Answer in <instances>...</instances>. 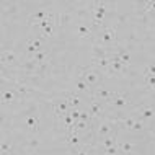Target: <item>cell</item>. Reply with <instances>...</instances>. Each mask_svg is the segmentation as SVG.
<instances>
[{
	"mask_svg": "<svg viewBox=\"0 0 155 155\" xmlns=\"http://www.w3.org/2000/svg\"><path fill=\"white\" fill-rule=\"evenodd\" d=\"M145 12H155V0L145 3Z\"/></svg>",
	"mask_w": 155,
	"mask_h": 155,
	"instance_id": "cell-32",
	"label": "cell"
},
{
	"mask_svg": "<svg viewBox=\"0 0 155 155\" xmlns=\"http://www.w3.org/2000/svg\"><path fill=\"white\" fill-rule=\"evenodd\" d=\"M152 116H155V108H142L140 110V121L144 123V121H147V119H150Z\"/></svg>",
	"mask_w": 155,
	"mask_h": 155,
	"instance_id": "cell-21",
	"label": "cell"
},
{
	"mask_svg": "<svg viewBox=\"0 0 155 155\" xmlns=\"http://www.w3.org/2000/svg\"><path fill=\"white\" fill-rule=\"evenodd\" d=\"M101 111H103L101 104H100V103L93 98V101L90 103V116H91V118H96V116L101 114Z\"/></svg>",
	"mask_w": 155,
	"mask_h": 155,
	"instance_id": "cell-15",
	"label": "cell"
},
{
	"mask_svg": "<svg viewBox=\"0 0 155 155\" xmlns=\"http://www.w3.org/2000/svg\"><path fill=\"white\" fill-rule=\"evenodd\" d=\"M51 15L48 10H39V12H35V13L30 15V18H28V25L30 26H35V25H39L43 20H46L48 16Z\"/></svg>",
	"mask_w": 155,
	"mask_h": 155,
	"instance_id": "cell-8",
	"label": "cell"
},
{
	"mask_svg": "<svg viewBox=\"0 0 155 155\" xmlns=\"http://www.w3.org/2000/svg\"><path fill=\"white\" fill-rule=\"evenodd\" d=\"M43 51V41L41 39H28L26 43V52L30 56H35L36 52Z\"/></svg>",
	"mask_w": 155,
	"mask_h": 155,
	"instance_id": "cell-10",
	"label": "cell"
},
{
	"mask_svg": "<svg viewBox=\"0 0 155 155\" xmlns=\"http://www.w3.org/2000/svg\"><path fill=\"white\" fill-rule=\"evenodd\" d=\"M75 90L80 91V93H90V95H91V88H90L88 85H87L85 82L82 80V78H80V80L75 82Z\"/></svg>",
	"mask_w": 155,
	"mask_h": 155,
	"instance_id": "cell-22",
	"label": "cell"
},
{
	"mask_svg": "<svg viewBox=\"0 0 155 155\" xmlns=\"http://www.w3.org/2000/svg\"><path fill=\"white\" fill-rule=\"evenodd\" d=\"M93 64L100 69H110L111 67V56L101 57V59H93Z\"/></svg>",
	"mask_w": 155,
	"mask_h": 155,
	"instance_id": "cell-17",
	"label": "cell"
},
{
	"mask_svg": "<svg viewBox=\"0 0 155 155\" xmlns=\"http://www.w3.org/2000/svg\"><path fill=\"white\" fill-rule=\"evenodd\" d=\"M100 38H101V41H103L104 44L116 43V39H118L114 28H111V26H104L103 30H101V35H100Z\"/></svg>",
	"mask_w": 155,
	"mask_h": 155,
	"instance_id": "cell-5",
	"label": "cell"
},
{
	"mask_svg": "<svg viewBox=\"0 0 155 155\" xmlns=\"http://www.w3.org/2000/svg\"><path fill=\"white\" fill-rule=\"evenodd\" d=\"M110 69L113 70V72H123L124 64L119 61V56H118V54H113V56H111V67H110Z\"/></svg>",
	"mask_w": 155,
	"mask_h": 155,
	"instance_id": "cell-13",
	"label": "cell"
},
{
	"mask_svg": "<svg viewBox=\"0 0 155 155\" xmlns=\"http://www.w3.org/2000/svg\"><path fill=\"white\" fill-rule=\"evenodd\" d=\"M20 96L16 93V90H3L2 91V103L3 104H8L12 101H15V100H18Z\"/></svg>",
	"mask_w": 155,
	"mask_h": 155,
	"instance_id": "cell-12",
	"label": "cell"
},
{
	"mask_svg": "<svg viewBox=\"0 0 155 155\" xmlns=\"http://www.w3.org/2000/svg\"><path fill=\"white\" fill-rule=\"evenodd\" d=\"M77 35L80 36V38H87V36L91 35V30H90L88 26H85V25H80V26L77 28Z\"/></svg>",
	"mask_w": 155,
	"mask_h": 155,
	"instance_id": "cell-24",
	"label": "cell"
},
{
	"mask_svg": "<svg viewBox=\"0 0 155 155\" xmlns=\"http://www.w3.org/2000/svg\"><path fill=\"white\" fill-rule=\"evenodd\" d=\"M15 90H16V93H18V96H20V98H23V96H28V95L31 93V90L28 88V87H23V85L16 87Z\"/></svg>",
	"mask_w": 155,
	"mask_h": 155,
	"instance_id": "cell-26",
	"label": "cell"
},
{
	"mask_svg": "<svg viewBox=\"0 0 155 155\" xmlns=\"http://www.w3.org/2000/svg\"><path fill=\"white\" fill-rule=\"evenodd\" d=\"M82 80L85 82L90 88H93L96 83H98V80H100V75H98V72H95L93 69L87 67V69L82 70Z\"/></svg>",
	"mask_w": 155,
	"mask_h": 155,
	"instance_id": "cell-2",
	"label": "cell"
},
{
	"mask_svg": "<svg viewBox=\"0 0 155 155\" xmlns=\"http://www.w3.org/2000/svg\"><path fill=\"white\" fill-rule=\"evenodd\" d=\"M87 126H88V123H85V121H75L74 126H72V129H69L67 132H83L87 129Z\"/></svg>",
	"mask_w": 155,
	"mask_h": 155,
	"instance_id": "cell-20",
	"label": "cell"
},
{
	"mask_svg": "<svg viewBox=\"0 0 155 155\" xmlns=\"http://www.w3.org/2000/svg\"><path fill=\"white\" fill-rule=\"evenodd\" d=\"M48 57H49V54H48V51H39V52H36L35 56H33V61L35 62H38L39 65H44L46 62H48Z\"/></svg>",
	"mask_w": 155,
	"mask_h": 155,
	"instance_id": "cell-16",
	"label": "cell"
},
{
	"mask_svg": "<svg viewBox=\"0 0 155 155\" xmlns=\"http://www.w3.org/2000/svg\"><path fill=\"white\" fill-rule=\"evenodd\" d=\"M69 114H70V118H72L74 121H80L82 111H80V110H70V111H69Z\"/></svg>",
	"mask_w": 155,
	"mask_h": 155,
	"instance_id": "cell-30",
	"label": "cell"
},
{
	"mask_svg": "<svg viewBox=\"0 0 155 155\" xmlns=\"http://www.w3.org/2000/svg\"><path fill=\"white\" fill-rule=\"evenodd\" d=\"M69 111H70V106L67 103V100H57V101H54V113H56L57 119H62L65 114H69Z\"/></svg>",
	"mask_w": 155,
	"mask_h": 155,
	"instance_id": "cell-3",
	"label": "cell"
},
{
	"mask_svg": "<svg viewBox=\"0 0 155 155\" xmlns=\"http://www.w3.org/2000/svg\"><path fill=\"white\" fill-rule=\"evenodd\" d=\"M145 85H147L149 88H155V75L145 74Z\"/></svg>",
	"mask_w": 155,
	"mask_h": 155,
	"instance_id": "cell-29",
	"label": "cell"
},
{
	"mask_svg": "<svg viewBox=\"0 0 155 155\" xmlns=\"http://www.w3.org/2000/svg\"><path fill=\"white\" fill-rule=\"evenodd\" d=\"M8 149H10V147H8V144H5V142H2V155H5V152H7Z\"/></svg>",
	"mask_w": 155,
	"mask_h": 155,
	"instance_id": "cell-36",
	"label": "cell"
},
{
	"mask_svg": "<svg viewBox=\"0 0 155 155\" xmlns=\"http://www.w3.org/2000/svg\"><path fill=\"white\" fill-rule=\"evenodd\" d=\"M67 103H69L70 110H78V104H80V98H78L75 93H70L69 96H67Z\"/></svg>",
	"mask_w": 155,
	"mask_h": 155,
	"instance_id": "cell-19",
	"label": "cell"
},
{
	"mask_svg": "<svg viewBox=\"0 0 155 155\" xmlns=\"http://www.w3.org/2000/svg\"><path fill=\"white\" fill-rule=\"evenodd\" d=\"M106 15V3L104 2H95L93 3V26H98L103 21Z\"/></svg>",
	"mask_w": 155,
	"mask_h": 155,
	"instance_id": "cell-1",
	"label": "cell"
},
{
	"mask_svg": "<svg viewBox=\"0 0 155 155\" xmlns=\"http://www.w3.org/2000/svg\"><path fill=\"white\" fill-rule=\"evenodd\" d=\"M145 74L155 75V65H149V67H147V70H145Z\"/></svg>",
	"mask_w": 155,
	"mask_h": 155,
	"instance_id": "cell-34",
	"label": "cell"
},
{
	"mask_svg": "<svg viewBox=\"0 0 155 155\" xmlns=\"http://www.w3.org/2000/svg\"><path fill=\"white\" fill-rule=\"evenodd\" d=\"M38 26L43 30V33L44 35H48V36H51V35H54V28H56V20H54V16L52 15H49L46 20H43Z\"/></svg>",
	"mask_w": 155,
	"mask_h": 155,
	"instance_id": "cell-4",
	"label": "cell"
},
{
	"mask_svg": "<svg viewBox=\"0 0 155 155\" xmlns=\"http://www.w3.org/2000/svg\"><path fill=\"white\" fill-rule=\"evenodd\" d=\"M80 121H85V123H88V121H90V113L82 111V114H80Z\"/></svg>",
	"mask_w": 155,
	"mask_h": 155,
	"instance_id": "cell-33",
	"label": "cell"
},
{
	"mask_svg": "<svg viewBox=\"0 0 155 155\" xmlns=\"http://www.w3.org/2000/svg\"><path fill=\"white\" fill-rule=\"evenodd\" d=\"M110 103L113 104V106H116V108H126L129 103H131V100H129L123 91H118V93H114V96H113V100Z\"/></svg>",
	"mask_w": 155,
	"mask_h": 155,
	"instance_id": "cell-9",
	"label": "cell"
},
{
	"mask_svg": "<svg viewBox=\"0 0 155 155\" xmlns=\"http://www.w3.org/2000/svg\"><path fill=\"white\" fill-rule=\"evenodd\" d=\"M25 126L30 129L31 134H36L38 131H39V116H36V114H28L26 118H25Z\"/></svg>",
	"mask_w": 155,
	"mask_h": 155,
	"instance_id": "cell-7",
	"label": "cell"
},
{
	"mask_svg": "<svg viewBox=\"0 0 155 155\" xmlns=\"http://www.w3.org/2000/svg\"><path fill=\"white\" fill-rule=\"evenodd\" d=\"M91 96L96 100H103V101H111L113 96H114V91H111L108 88H96L91 91Z\"/></svg>",
	"mask_w": 155,
	"mask_h": 155,
	"instance_id": "cell-6",
	"label": "cell"
},
{
	"mask_svg": "<svg viewBox=\"0 0 155 155\" xmlns=\"http://www.w3.org/2000/svg\"><path fill=\"white\" fill-rule=\"evenodd\" d=\"M75 155H90V152L87 149H80V150H77V153Z\"/></svg>",
	"mask_w": 155,
	"mask_h": 155,
	"instance_id": "cell-35",
	"label": "cell"
},
{
	"mask_svg": "<svg viewBox=\"0 0 155 155\" xmlns=\"http://www.w3.org/2000/svg\"><path fill=\"white\" fill-rule=\"evenodd\" d=\"M116 54L119 56V61L124 64V67H126V65H129V62H131V56H129V52H127V51L121 49V51H119V52H116Z\"/></svg>",
	"mask_w": 155,
	"mask_h": 155,
	"instance_id": "cell-23",
	"label": "cell"
},
{
	"mask_svg": "<svg viewBox=\"0 0 155 155\" xmlns=\"http://www.w3.org/2000/svg\"><path fill=\"white\" fill-rule=\"evenodd\" d=\"M123 153H129V152H132V149H134V145L132 144H129V142H121L119 144V147H118Z\"/></svg>",
	"mask_w": 155,
	"mask_h": 155,
	"instance_id": "cell-27",
	"label": "cell"
},
{
	"mask_svg": "<svg viewBox=\"0 0 155 155\" xmlns=\"http://www.w3.org/2000/svg\"><path fill=\"white\" fill-rule=\"evenodd\" d=\"M65 142L69 145H80V142H82V139L78 137V134L77 132H65Z\"/></svg>",
	"mask_w": 155,
	"mask_h": 155,
	"instance_id": "cell-14",
	"label": "cell"
},
{
	"mask_svg": "<svg viewBox=\"0 0 155 155\" xmlns=\"http://www.w3.org/2000/svg\"><path fill=\"white\" fill-rule=\"evenodd\" d=\"M118 147H116V145H114V147H110V149H103V153L104 155H116V153H118Z\"/></svg>",
	"mask_w": 155,
	"mask_h": 155,
	"instance_id": "cell-31",
	"label": "cell"
},
{
	"mask_svg": "<svg viewBox=\"0 0 155 155\" xmlns=\"http://www.w3.org/2000/svg\"><path fill=\"white\" fill-rule=\"evenodd\" d=\"M116 145V139L113 136H108L103 139V149H110V147H114Z\"/></svg>",
	"mask_w": 155,
	"mask_h": 155,
	"instance_id": "cell-25",
	"label": "cell"
},
{
	"mask_svg": "<svg viewBox=\"0 0 155 155\" xmlns=\"http://www.w3.org/2000/svg\"><path fill=\"white\" fill-rule=\"evenodd\" d=\"M111 131H113V129H111V124H108V123L101 124V126L98 127V132H96V134H98V139H103V137H108V136L111 134Z\"/></svg>",
	"mask_w": 155,
	"mask_h": 155,
	"instance_id": "cell-18",
	"label": "cell"
},
{
	"mask_svg": "<svg viewBox=\"0 0 155 155\" xmlns=\"http://www.w3.org/2000/svg\"><path fill=\"white\" fill-rule=\"evenodd\" d=\"M136 123H137V121L132 119V118H124V119H121V124H123L124 127H127V129H134Z\"/></svg>",
	"mask_w": 155,
	"mask_h": 155,
	"instance_id": "cell-28",
	"label": "cell"
},
{
	"mask_svg": "<svg viewBox=\"0 0 155 155\" xmlns=\"http://www.w3.org/2000/svg\"><path fill=\"white\" fill-rule=\"evenodd\" d=\"M18 62V56L15 54V51H3L2 52V64L5 65H12Z\"/></svg>",
	"mask_w": 155,
	"mask_h": 155,
	"instance_id": "cell-11",
	"label": "cell"
}]
</instances>
